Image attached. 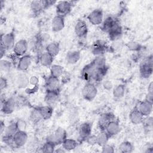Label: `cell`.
Wrapping results in <instances>:
<instances>
[{
  "label": "cell",
  "mask_w": 153,
  "mask_h": 153,
  "mask_svg": "<svg viewBox=\"0 0 153 153\" xmlns=\"http://www.w3.org/2000/svg\"><path fill=\"white\" fill-rule=\"evenodd\" d=\"M97 94V88L96 85L91 82H86L82 89V95L84 99L88 101L93 100Z\"/></svg>",
  "instance_id": "6da1fadb"
},
{
  "label": "cell",
  "mask_w": 153,
  "mask_h": 153,
  "mask_svg": "<svg viewBox=\"0 0 153 153\" xmlns=\"http://www.w3.org/2000/svg\"><path fill=\"white\" fill-rule=\"evenodd\" d=\"M153 60L152 55L145 59L140 65V75L143 78H149L152 73Z\"/></svg>",
  "instance_id": "7a4b0ae2"
},
{
  "label": "cell",
  "mask_w": 153,
  "mask_h": 153,
  "mask_svg": "<svg viewBox=\"0 0 153 153\" xmlns=\"http://www.w3.org/2000/svg\"><path fill=\"white\" fill-rule=\"evenodd\" d=\"M15 45V35L13 32L1 34V47L6 51L14 48Z\"/></svg>",
  "instance_id": "3957f363"
},
{
  "label": "cell",
  "mask_w": 153,
  "mask_h": 153,
  "mask_svg": "<svg viewBox=\"0 0 153 153\" xmlns=\"http://www.w3.org/2000/svg\"><path fill=\"white\" fill-rule=\"evenodd\" d=\"M72 4L71 1H59L56 5V10L57 15L65 17L71 11Z\"/></svg>",
  "instance_id": "277c9868"
},
{
  "label": "cell",
  "mask_w": 153,
  "mask_h": 153,
  "mask_svg": "<svg viewBox=\"0 0 153 153\" xmlns=\"http://www.w3.org/2000/svg\"><path fill=\"white\" fill-rule=\"evenodd\" d=\"M28 50V43L26 39H22L15 43L13 48L14 54L17 57H22L26 54Z\"/></svg>",
  "instance_id": "5b68a950"
},
{
  "label": "cell",
  "mask_w": 153,
  "mask_h": 153,
  "mask_svg": "<svg viewBox=\"0 0 153 153\" xmlns=\"http://www.w3.org/2000/svg\"><path fill=\"white\" fill-rule=\"evenodd\" d=\"M89 22L93 25H101L103 21V13L100 9L93 10L87 16Z\"/></svg>",
  "instance_id": "8992f818"
},
{
  "label": "cell",
  "mask_w": 153,
  "mask_h": 153,
  "mask_svg": "<svg viewBox=\"0 0 153 153\" xmlns=\"http://www.w3.org/2000/svg\"><path fill=\"white\" fill-rule=\"evenodd\" d=\"M92 124L90 122H84L80 124L78 128L79 139L82 141H85L86 138L91 134Z\"/></svg>",
  "instance_id": "52a82bcc"
},
{
  "label": "cell",
  "mask_w": 153,
  "mask_h": 153,
  "mask_svg": "<svg viewBox=\"0 0 153 153\" xmlns=\"http://www.w3.org/2000/svg\"><path fill=\"white\" fill-rule=\"evenodd\" d=\"M17 105L16 99L13 97L7 99L3 103H1V111L5 114H11Z\"/></svg>",
  "instance_id": "ba28073f"
},
{
  "label": "cell",
  "mask_w": 153,
  "mask_h": 153,
  "mask_svg": "<svg viewBox=\"0 0 153 153\" xmlns=\"http://www.w3.org/2000/svg\"><path fill=\"white\" fill-rule=\"evenodd\" d=\"M75 33L79 38H84L88 33V27L86 23L82 20L77 21L74 27Z\"/></svg>",
  "instance_id": "9c48e42d"
},
{
  "label": "cell",
  "mask_w": 153,
  "mask_h": 153,
  "mask_svg": "<svg viewBox=\"0 0 153 153\" xmlns=\"http://www.w3.org/2000/svg\"><path fill=\"white\" fill-rule=\"evenodd\" d=\"M28 136L26 131L18 130L13 136V140L16 148H21L27 142Z\"/></svg>",
  "instance_id": "30bf717a"
},
{
  "label": "cell",
  "mask_w": 153,
  "mask_h": 153,
  "mask_svg": "<svg viewBox=\"0 0 153 153\" xmlns=\"http://www.w3.org/2000/svg\"><path fill=\"white\" fill-rule=\"evenodd\" d=\"M60 86V81L59 78L50 75L46 79L45 87L46 91H59Z\"/></svg>",
  "instance_id": "8fae6325"
},
{
  "label": "cell",
  "mask_w": 153,
  "mask_h": 153,
  "mask_svg": "<svg viewBox=\"0 0 153 153\" xmlns=\"http://www.w3.org/2000/svg\"><path fill=\"white\" fill-rule=\"evenodd\" d=\"M115 119L114 115L111 112H106L102 114L99 120L97 125L100 131H105L107 124L112 120Z\"/></svg>",
  "instance_id": "7c38bea8"
},
{
  "label": "cell",
  "mask_w": 153,
  "mask_h": 153,
  "mask_svg": "<svg viewBox=\"0 0 153 153\" xmlns=\"http://www.w3.org/2000/svg\"><path fill=\"white\" fill-rule=\"evenodd\" d=\"M32 63V57L29 54H25L20 57L17 62V69L21 72L27 71Z\"/></svg>",
  "instance_id": "4fadbf2b"
},
{
  "label": "cell",
  "mask_w": 153,
  "mask_h": 153,
  "mask_svg": "<svg viewBox=\"0 0 153 153\" xmlns=\"http://www.w3.org/2000/svg\"><path fill=\"white\" fill-rule=\"evenodd\" d=\"M121 130L119 122L115 119L111 121L106 126L105 131L108 133L109 137L117 135Z\"/></svg>",
  "instance_id": "5bb4252c"
},
{
  "label": "cell",
  "mask_w": 153,
  "mask_h": 153,
  "mask_svg": "<svg viewBox=\"0 0 153 153\" xmlns=\"http://www.w3.org/2000/svg\"><path fill=\"white\" fill-rule=\"evenodd\" d=\"M59 97V91H46L44 97V101L47 105L53 106L58 100Z\"/></svg>",
  "instance_id": "9a60e30c"
},
{
  "label": "cell",
  "mask_w": 153,
  "mask_h": 153,
  "mask_svg": "<svg viewBox=\"0 0 153 153\" xmlns=\"http://www.w3.org/2000/svg\"><path fill=\"white\" fill-rule=\"evenodd\" d=\"M65 27V17L56 15L51 21V29L53 32H59Z\"/></svg>",
  "instance_id": "2e32d148"
},
{
  "label": "cell",
  "mask_w": 153,
  "mask_h": 153,
  "mask_svg": "<svg viewBox=\"0 0 153 153\" xmlns=\"http://www.w3.org/2000/svg\"><path fill=\"white\" fill-rule=\"evenodd\" d=\"M106 48H107L105 42L103 41L99 40L95 42L94 44L93 45L91 51L95 56H103Z\"/></svg>",
  "instance_id": "e0dca14e"
},
{
  "label": "cell",
  "mask_w": 153,
  "mask_h": 153,
  "mask_svg": "<svg viewBox=\"0 0 153 153\" xmlns=\"http://www.w3.org/2000/svg\"><path fill=\"white\" fill-rule=\"evenodd\" d=\"M144 117L138 110L137 108L133 109L129 114V119L131 123L135 125L142 124Z\"/></svg>",
  "instance_id": "ac0fdd59"
},
{
  "label": "cell",
  "mask_w": 153,
  "mask_h": 153,
  "mask_svg": "<svg viewBox=\"0 0 153 153\" xmlns=\"http://www.w3.org/2000/svg\"><path fill=\"white\" fill-rule=\"evenodd\" d=\"M118 23V21L115 18L109 16L103 21L102 23V29L103 31L108 33Z\"/></svg>",
  "instance_id": "d6986e66"
},
{
  "label": "cell",
  "mask_w": 153,
  "mask_h": 153,
  "mask_svg": "<svg viewBox=\"0 0 153 153\" xmlns=\"http://www.w3.org/2000/svg\"><path fill=\"white\" fill-rule=\"evenodd\" d=\"M123 30L120 23H117L108 33V36L110 40L116 41L118 40L122 36Z\"/></svg>",
  "instance_id": "ffe728a7"
},
{
  "label": "cell",
  "mask_w": 153,
  "mask_h": 153,
  "mask_svg": "<svg viewBox=\"0 0 153 153\" xmlns=\"http://www.w3.org/2000/svg\"><path fill=\"white\" fill-rule=\"evenodd\" d=\"M56 144H62V142L67 138V132L65 129L62 127L57 128L53 133Z\"/></svg>",
  "instance_id": "44dd1931"
},
{
  "label": "cell",
  "mask_w": 153,
  "mask_h": 153,
  "mask_svg": "<svg viewBox=\"0 0 153 153\" xmlns=\"http://www.w3.org/2000/svg\"><path fill=\"white\" fill-rule=\"evenodd\" d=\"M137 109L143 117L149 116L152 111V103L143 100L139 104Z\"/></svg>",
  "instance_id": "7402d4cb"
},
{
  "label": "cell",
  "mask_w": 153,
  "mask_h": 153,
  "mask_svg": "<svg viewBox=\"0 0 153 153\" xmlns=\"http://www.w3.org/2000/svg\"><path fill=\"white\" fill-rule=\"evenodd\" d=\"M16 84L20 88H26L30 84L29 76L24 72L19 73L16 77Z\"/></svg>",
  "instance_id": "603a6c76"
},
{
  "label": "cell",
  "mask_w": 153,
  "mask_h": 153,
  "mask_svg": "<svg viewBox=\"0 0 153 153\" xmlns=\"http://www.w3.org/2000/svg\"><path fill=\"white\" fill-rule=\"evenodd\" d=\"M53 58L50 54L47 51H43L39 55V62L45 67H50L53 65Z\"/></svg>",
  "instance_id": "cb8c5ba5"
},
{
  "label": "cell",
  "mask_w": 153,
  "mask_h": 153,
  "mask_svg": "<svg viewBox=\"0 0 153 153\" xmlns=\"http://www.w3.org/2000/svg\"><path fill=\"white\" fill-rule=\"evenodd\" d=\"M108 69L106 66L100 68H95L91 76V80H94V81H101L105 75L107 73Z\"/></svg>",
  "instance_id": "d4e9b609"
},
{
  "label": "cell",
  "mask_w": 153,
  "mask_h": 153,
  "mask_svg": "<svg viewBox=\"0 0 153 153\" xmlns=\"http://www.w3.org/2000/svg\"><path fill=\"white\" fill-rule=\"evenodd\" d=\"M96 68L92 65L91 63L87 65L84 67L82 70L81 75L82 78L86 81V82L91 81V76L94 69Z\"/></svg>",
  "instance_id": "484cf974"
},
{
  "label": "cell",
  "mask_w": 153,
  "mask_h": 153,
  "mask_svg": "<svg viewBox=\"0 0 153 153\" xmlns=\"http://www.w3.org/2000/svg\"><path fill=\"white\" fill-rule=\"evenodd\" d=\"M81 57V53L78 50H71L67 53L66 60L69 64H75L77 63Z\"/></svg>",
  "instance_id": "4316f807"
},
{
  "label": "cell",
  "mask_w": 153,
  "mask_h": 153,
  "mask_svg": "<svg viewBox=\"0 0 153 153\" xmlns=\"http://www.w3.org/2000/svg\"><path fill=\"white\" fill-rule=\"evenodd\" d=\"M30 9L34 14H39L43 10L45 9L44 0L32 1L30 4Z\"/></svg>",
  "instance_id": "83f0119b"
},
{
  "label": "cell",
  "mask_w": 153,
  "mask_h": 153,
  "mask_svg": "<svg viewBox=\"0 0 153 153\" xmlns=\"http://www.w3.org/2000/svg\"><path fill=\"white\" fill-rule=\"evenodd\" d=\"M60 46L56 42H50L45 46V51L50 54L53 57H56L59 53Z\"/></svg>",
  "instance_id": "f1b7e54d"
},
{
  "label": "cell",
  "mask_w": 153,
  "mask_h": 153,
  "mask_svg": "<svg viewBox=\"0 0 153 153\" xmlns=\"http://www.w3.org/2000/svg\"><path fill=\"white\" fill-rule=\"evenodd\" d=\"M38 108L42 117V120H48L51 117L53 112V106L47 105L45 106H39Z\"/></svg>",
  "instance_id": "f546056e"
},
{
  "label": "cell",
  "mask_w": 153,
  "mask_h": 153,
  "mask_svg": "<svg viewBox=\"0 0 153 153\" xmlns=\"http://www.w3.org/2000/svg\"><path fill=\"white\" fill-rule=\"evenodd\" d=\"M62 147L66 151H71L76 148L78 146V142L76 140L73 139L66 138L62 143Z\"/></svg>",
  "instance_id": "4dcf8cb0"
},
{
  "label": "cell",
  "mask_w": 153,
  "mask_h": 153,
  "mask_svg": "<svg viewBox=\"0 0 153 153\" xmlns=\"http://www.w3.org/2000/svg\"><path fill=\"white\" fill-rule=\"evenodd\" d=\"M109 138V136L105 131H100V132L96 135L97 145L101 147L103 146L108 143Z\"/></svg>",
  "instance_id": "1f68e13d"
},
{
  "label": "cell",
  "mask_w": 153,
  "mask_h": 153,
  "mask_svg": "<svg viewBox=\"0 0 153 153\" xmlns=\"http://www.w3.org/2000/svg\"><path fill=\"white\" fill-rule=\"evenodd\" d=\"M17 131L18 129L16 122H11L7 126L5 127V129L3 133V135L6 136L13 137Z\"/></svg>",
  "instance_id": "d6a6232c"
},
{
  "label": "cell",
  "mask_w": 153,
  "mask_h": 153,
  "mask_svg": "<svg viewBox=\"0 0 153 153\" xmlns=\"http://www.w3.org/2000/svg\"><path fill=\"white\" fill-rule=\"evenodd\" d=\"M30 120L34 124H36L42 120V117L41 116L38 107L34 108L31 111L30 114Z\"/></svg>",
  "instance_id": "836d02e7"
},
{
  "label": "cell",
  "mask_w": 153,
  "mask_h": 153,
  "mask_svg": "<svg viewBox=\"0 0 153 153\" xmlns=\"http://www.w3.org/2000/svg\"><path fill=\"white\" fill-rule=\"evenodd\" d=\"M64 70L62 66L59 65H52L50 66V75L56 78H59L63 74Z\"/></svg>",
  "instance_id": "e575fe53"
},
{
  "label": "cell",
  "mask_w": 153,
  "mask_h": 153,
  "mask_svg": "<svg viewBox=\"0 0 153 153\" xmlns=\"http://www.w3.org/2000/svg\"><path fill=\"white\" fill-rule=\"evenodd\" d=\"M125 86L123 84H119L113 88L112 94L116 99L122 98L125 94Z\"/></svg>",
  "instance_id": "d590c367"
},
{
  "label": "cell",
  "mask_w": 153,
  "mask_h": 153,
  "mask_svg": "<svg viewBox=\"0 0 153 153\" xmlns=\"http://www.w3.org/2000/svg\"><path fill=\"white\" fill-rule=\"evenodd\" d=\"M118 149L121 152L130 153L133 151L134 147L131 142L128 141H124L120 143Z\"/></svg>",
  "instance_id": "8d00e7d4"
},
{
  "label": "cell",
  "mask_w": 153,
  "mask_h": 153,
  "mask_svg": "<svg viewBox=\"0 0 153 153\" xmlns=\"http://www.w3.org/2000/svg\"><path fill=\"white\" fill-rule=\"evenodd\" d=\"M56 145L53 142H50L48 141H46L42 147L41 148V151L42 152L45 153H51L54 152L56 149Z\"/></svg>",
  "instance_id": "74e56055"
},
{
  "label": "cell",
  "mask_w": 153,
  "mask_h": 153,
  "mask_svg": "<svg viewBox=\"0 0 153 153\" xmlns=\"http://www.w3.org/2000/svg\"><path fill=\"white\" fill-rule=\"evenodd\" d=\"M91 63L96 68H100L106 66V59L103 56H96Z\"/></svg>",
  "instance_id": "f35d334b"
},
{
  "label": "cell",
  "mask_w": 153,
  "mask_h": 153,
  "mask_svg": "<svg viewBox=\"0 0 153 153\" xmlns=\"http://www.w3.org/2000/svg\"><path fill=\"white\" fill-rule=\"evenodd\" d=\"M127 47L130 51H139L142 48L141 45L138 42L134 41L128 42L127 44Z\"/></svg>",
  "instance_id": "ab89813d"
},
{
  "label": "cell",
  "mask_w": 153,
  "mask_h": 153,
  "mask_svg": "<svg viewBox=\"0 0 153 153\" xmlns=\"http://www.w3.org/2000/svg\"><path fill=\"white\" fill-rule=\"evenodd\" d=\"M11 66V64L10 62L5 59H1L0 62V69L1 71L8 72L10 71Z\"/></svg>",
  "instance_id": "60d3db41"
},
{
  "label": "cell",
  "mask_w": 153,
  "mask_h": 153,
  "mask_svg": "<svg viewBox=\"0 0 153 153\" xmlns=\"http://www.w3.org/2000/svg\"><path fill=\"white\" fill-rule=\"evenodd\" d=\"M146 118H143V120L142 123L144 124V126L148 128V129H151L152 127V124H153V120L152 117L151 116H146Z\"/></svg>",
  "instance_id": "b9f144b4"
},
{
  "label": "cell",
  "mask_w": 153,
  "mask_h": 153,
  "mask_svg": "<svg viewBox=\"0 0 153 153\" xmlns=\"http://www.w3.org/2000/svg\"><path fill=\"white\" fill-rule=\"evenodd\" d=\"M16 124L18 130L25 131L27 127V123L25 120L22 119H19L16 121Z\"/></svg>",
  "instance_id": "7bdbcfd3"
},
{
  "label": "cell",
  "mask_w": 153,
  "mask_h": 153,
  "mask_svg": "<svg viewBox=\"0 0 153 153\" xmlns=\"http://www.w3.org/2000/svg\"><path fill=\"white\" fill-rule=\"evenodd\" d=\"M85 141L90 145H97V139L96 135L90 134L88 137L86 138Z\"/></svg>",
  "instance_id": "ee69618b"
},
{
  "label": "cell",
  "mask_w": 153,
  "mask_h": 153,
  "mask_svg": "<svg viewBox=\"0 0 153 153\" xmlns=\"http://www.w3.org/2000/svg\"><path fill=\"white\" fill-rule=\"evenodd\" d=\"M114 151V148L112 145H108V143L102 146V152L103 153H113Z\"/></svg>",
  "instance_id": "f6af8a7d"
},
{
  "label": "cell",
  "mask_w": 153,
  "mask_h": 153,
  "mask_svg": "<svg viewBox=\"0 0 153 153\" xmlns=\"http://www.w3.org/2000/svg\"><path fill=\"white\" fill-rule=\"evenodd\" d=\"M102 85H103V87L105 90H108V91L113 89V87H114L112 81L110 80H108V79L105 80L102 83Z\"/></svg>",
  "instance_id": "bcb514c9"
},
{
  "label": "cell",
  "mask_w": 153,
  "mask_h": 153,
  "mask_svg": "<svg viewBox=\"0 0 153 153\" xmlns=\"http://www.w3.org/2000/svg\"><path fill=\"white\" fill-rule=\"evenodd\" d=\"M8 85V82L5 77L1 76L0 78V90L2 91Z\"/></svg>",
  "instance_id": "7dc6e473"
},
{
  "label": "cell",
  "mask_w": 153,
  "mask_h": 153,
  "mask_svg": "<svg viewBox=\"0 0 153 153\" xmlns=\"http://www.w3.org/2000/svg\"><path fill=\"white\" fill-rule=\"evenodd\" d=\"M39 83V78L36 76H31L29 77V84L32 85L36 87Z\"/></svg>",
  "instance_id": "c3c4849f"
},
{
  "label": "cell",
  "mask_w": 153,
  "mask_h": 153,
  "mask_svg": "<svg viewBox=\"0 0 153 153\" xmlns=\"http://www.w3.org/2000/svg\"><path fill=\"white\" fill-rule=\"evenodd\" d=\"M145 100L152 103H153V93H148L146 95Z\"/></svg>",
  "instance_id": "681fc988"
},
{
  "label": "cell",
  "mask_w": 153,
  "mask_h": 153,
  "mask_svg": "<svg viewBox=\"0 0 153 153\" xmlns=\"http://www.w3.org/2000/svg\"><path fill=\"white\" fill-rule=\"evenodd\" d=\"M5 123L3 121H1V124H0V132L1 134H2L5 131Z\"/></svg>",
  "instance_id": "f907efd6"
},
{
  "label": "cell",
  "mask_w": 153,
  "mask_h": 153,
  "mask_svg": "<svg viewBox=\"0 0 153 153\" xmlns=\"http://www.w3.org/2000/svg\"><path fill=\"white\" fill-rule=\"evenodd\" d=\"M148 93H153V83H152V82H151L148 84Z\"/></svg>",
  "instance_id": "816d5d0a"
},
{
  "label": "cell",
  "mask_w": 153,
  "mask_h": 153,
  "mask_svg": "<svg viewBox=\"0 0 153 153\" xmlns=\"http://www.w3.org/2000/svg\"><path fill=\"white\" fill-rule=\"evenodd\" d=\"M66 151L62 146V148H59L57 149H55L54 152H57V153H62V152H65Z\"/></svg>",
  "instance_id": "f5cc1de1"
}]
</instances>
